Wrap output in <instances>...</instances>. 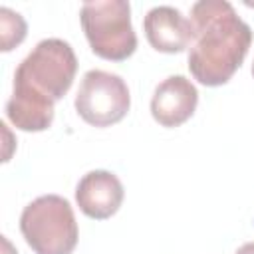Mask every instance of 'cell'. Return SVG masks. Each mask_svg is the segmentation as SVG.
I'll return each instance as SVG.
<instances>
[{
    "mask_svg": "<svg viewBox=\"0 0 254 254\" xmlns=\"http://www.w3.org/2000/svg\"><path fill=\"white\" fill-rule=\"evenodd\" d=\"M194 42L189 50V71L206 87H218L232 79L242 65L252 30L226 0H200L190 6Z\"/></svg>",
    "mask_w": 254,
    "mask_h": 254,
    "instance_id": "1",
    "label": "cell"
},
{
    "mask_svg": "<svg viewBox=\"0 0 254 254\" xmlns=\"http://www.w3.org/2000/svg\"><path fill=\"white\" fill-rule=\"evenodd\" d=\"M20 232L34 254H71L79 238L73 208L60 194H42L26 204Z\"/></svg>",
    "mask_w": 254,
    "mask_h": 254,
    "instance_id": "2",
    "label": "cell"
},
{
    "mask_svg": "<svg viewBox=\"0 0 254 254\" xmlns=\"http://www.w3.org/2000/svg\"><path fill=\"white\" fill-rule=\"evenodd\" d=\"M77 71L73 48L60 38H46L18 64L14 85L50 101H60L71 87Z\"/></svg>",
    "mask_w": 254,
    "mask_h": 254,
    "instance_id": "3",
    "label": "cell"
},
{
    "mask_svg": "<svg viewBox=\"0 0 254 254\" xmlns=\"http://www.w3.org/2000/svg\"><path fill=\"white\" fill-rule=\"evenodd\" d=\"M79 22L91 52L107 62H123L137 50V34L131 24V4L125 0L85 2Z\"/></svg>",
    "mask_w": 254,
    "mask_h": 254,
    "instance_id": "4",
    "label": "cell"
},
{
    "mask_svg": "<svg viewBox=\"0 0 254 254\" xmlns=\"http://www.w3.org/2000/svg\"><path fill=\"white\" fill-rule=\"evenodd\" d=\"M73 105L87 125L111 127L129 113L131 95L121 75L103 69H89L81 77Z\"/></svg>",
    "mask_w": 254,
    "mask_h": 254,
    "instance_id": "5",
    "label": "cell"
},
{
    "mask_svg": "<svg viewBox=\"0 0 254 254\" xmlns=\"http://www.w3.org/2000/svg\"><path fill=\"white\" fill-rule=\"evenodd\" d=\"M198 105V91L194 83L185 75H169L163 79L151 97L153 119L167 129L187 123Z\"/></svg>",
    "mask_w": 254,
    "mask_h": 254,
    "instance_id": "6",
    "label": "cell"
},
{
    "mask_svg": "<svg viewBox=\"0 0 254 254\" xmlns=\"http://www.w3.org/2000/svg\"><path fill=\"white\" fill-rule=\"evenodd\" d=\"M123 196L125 190L119 177L103 169L85 173L75 187V202L79 210L93 220L111 218L119 210Z\"/></svg>",
    "mask_w": 254,
    "mask_h": 254,
    "instance_id": "7",
    "label": "cell"
},
{
    "mask_svg": "<svg viewBox=\"0 0 254 254\" xmlns=\"http://www.w3.org/2000/svg\"><path fill=\"white\" fill-rule=\"evenodd\" d=\"M143 32L153 50L181 54L194 42L190 18L173 6H155L143 18Z\"/></svg>",
    "mask_w": 254,
    "mask_h": 254,
    "instance_id": "8",
    "label": "cell"
},
{
    "mask_svg": "<svg viewBox=\"0 0 254 254\" xmlns=\"http://www.w3.org/2000/svg\"><path fill=\"white\" fill-rule=\"evenodd\" d=\"M6 117L20 131L40 133L50 129L54 123V101L14 85L6 103Z\"/></svg>",
    "mask_w": 254,
    "mask_h": 254,
    "instance_id": "9",
    "label": "cell"
},
{
    "mask_svg": "<svg viewBox=\"0 0 254 254\" xmlns=\"http://www.w3.org/2000/svg\"><path fill=\"white\" fill-rule=\"evenodd\" d=\"M28 24L22 14L10 10L8 6L0 8V50L10 52L26 40Z\"/></svg>",
    "mask_w": 254,
    "mask_h": 254,
    "instance_id": "10",
    "label": "cell"
},
{
    "mask_svg": "<svg viewBox=\"0 0 254 254\" xmlns=\"http://www.w3.org/2000/svg\"><path fill=\"white\" fill-rule=\"evenodd\" d=\"M234 254H254V242H246V244H242Z\"/></svg>",
    "mask_w": 254,
    "mask_h": 254,
    "instance_id": "11",
    "label": "cell"
},
{
    "mask_svg": "<svg viewBox=\"0 0 254 254\" xmlns=\"http://www.w3.org/2000/svg\"><path fill=\"white\" fill-rule=\"evenodd\" d=\"M252 77H254V64H252Z\"/></svg>",
    "mask_w": 254,
    "mask_h": 254,
    "instance_id": "12",
    "label": "cell"
}]
</instances>
